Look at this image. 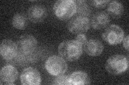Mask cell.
I'll use <instances>...</instances> for the list:
<instances>
[{"mask_svg": "<svg viewBox=\"0 0 129 85\" xmlns=\"http://www.w3.org/2000/svg\"><path fill=\"white\" fill-rule=\"evenodd\" d=\"M58 52L64 60L70 62L75 61L82 54V45L75 40H66L60 44Z\"/></svg>", "mask_w": 129, "mask_h": 85, "instance_id": "1", "label": "cell"}, {"mask_svg": "<svg viewBox=\"0 0 129 85\" xmlns=\"http://www.w3.org/2000/svg\"><path fill=\"white\" fill-rule=\"evenodd\" d=\"M128 59L123 55H114L108 59L106 63V69L109 74L118 75L123 74L128 69Z\"/></svg>", "mask_w": 129, "mask_h": 85, "instance_id": "2", "label": "cell"}, {"mask_svg": "<svg viewBox=\"0 0 129 85\" xmlns=\"http://www.w3.org/2000/svg\"><path fill=\"white\" fill-rule=\"evenodd\" d=\"M54 14L59 19H69L76 12V4L72 0H60L56 1L53 6Z\"/></svg>", "mask_w": 129, "mask_h": 85, "instance_id": "3", "label": "cell"}, {"mask_svg": "<svg viewBox=\"0 0 129 85\" xmlns=\"http://www.w3.org/2000/svg\"><path fill=\"white\" fill-rule=\"evenodd\" d=\"M46 71L52 76L63 75L67 70V64L62 58L53 55L48 58L45 64Z\"/></svg>", "mask_w": 129, "mask_h": 85, "instance_id": "4", "label": "cell"}, {"mask_svg": "<svg viewBox=\"0 0 129 85\" xmlns=\"http://www.w3.org/2000/svg\"><path fill=\"white\" fill-rule=\"evenodd\" d=\"M124 36L123 29L116 25L108 26L102 35L104 41L111 45H116L120 43L123 41Z\"/></svg>", "mask_w": 129, "mask_h": 85, "instance_id": "5", "label": "cell"}, {"mask_svg": "<svg viewBox=\"0 0 129 85\" xmlns=\"http://www.w3.org/2000/svg\"><path fill=\"white\" fill-rule=\"evenodd\" d=\"M17 45L18 53L23 55H29L33 53L37 46L36 38L30 35H24L20 37Z\"/></svg>", "mask_w": 129, "mask_h": 85, "instance_id": "6", "label": "cell"}, {"mask_svg": "<svg viewBox=\"0 0 129 85\" xmlns=\"http://www.w3.org/2000/svg\"><path fill=\"white\" fill-rule=\"evenodd\" d=\"M68 29L73 34H80L87 32L90 27V21L87 17L76 16L67 25Z\"/></svg>", "mask_w": 129, "mask_h": 85, "instance_id": "7", "label": "cell"}, {"mask_svg": "<svg viewBox=\"0 0 129 85\" xmlns=\"http://www.w3.org/2000/svg\"><path fill=\"white\" fill-rule=\"evenodd\" d=\"M18 53L17 45L9 39L3 40L0 46V53L2 58L7 61L13 60Z\"/></svg>", "mask_w": 129, "mask_h": 85, "instance_id": "8", "label": "cell"}, {"mask_svg": "<svg viewBox=\"0 0 129 85\" xmlns=\"http://www.w3.org/2000/svg\"><path fill=\"white\" fill-rule=\"evenodd\" d=\"M21 82L24 85H39L41 83L39 72L32 67L24 69L21 75Z\"/></svg>", "mask_w": 129, "mask_h": 85, "instance_id": "9", "label": "cell"}, {"mask_svg": "<svg viewBox=\"0 0 129 85\" xmlns=\"http://www.w3.org/2000/svg\"><path fill=\"white\" fill-rule=\"evenodd\" d=\"M18 76V71L11 65L3 67L0 72L1 85H14Z\"/></svg>", "mask_w": 129, "mask_h": 85, "instance_id": "10", "label": "cell"}, {"mask_svg": "<svg viewBox=\"0 0 129 85\" xmlns=\"http://www.w3.org/2000/svg\"><path fill=\"white\" fill-rule=\"evenodd\" d=\"M28 18L32 22L39 23L42 22L46 18L47 12L46 8L40 5H32L27 11Z\"/></svg>", "mask_w": 129, "mask_h": 85, "instance_id": "11", "label": "cell"}, {"mask_svg": "<svg viewBox=\"0 0 129 85\" xmlns=\"http://www.w3.org/2000/svg\"><path fill=\"white\" fill-rule=\"evenodd\" d=\"M110 21L109 15L105 11H100L95 13L91 19V26L95 29H104L109 25Z\"/></svg>", "mask_w": 129, "mask_h": 85, "instance_id": "12", "label": "cell"}, {"mask_svg": "<svg viewBox=\"0 0 129 85\" xmlns=\"http://www.w3.org/2000/svg\"><path fill=\"white\" fill-rule=\"evenodd\" d=\"M84 50L86 53L91 56H98L101 54L104 46L101 42L96 39L88 40L84 45Z\"/></svg>", "mask_w": 129, "mask_h": 85, "instance_id": "13", "label": "cell"}, {"mask_svg": "<svg viewBox=\"0 0 129 85\" xmlns=\"http://www.w3.org/2000/svg\"><path fill=\"white\" fill-rule=\"evenodd\" d=\"M68 82L71 85H84L90 83V80L85 72L78 71L68 76Z\"/></svg>", "mask_w": 129, "mask_h": 85, "instance_id": "14", "label": "cell"}, {"mask_svg": "<svg viewBox=\"0 0 129 85\" xmlns=\"http://www.w3.org/2000/svg\"><path fill=\"white\" fill-rule=\"evenodd\" d=\"M109 15L115 19L119 18L122 15L124 12V7L120 2L114 1L108 3L107 9Z\"/></svg>", "mask_w": 129, "mask_h": 85, "instance_id": "15", "label": "cell"}, {"mask_svg": "<svg viewBox=\"0 0 129 85\" xmlns=\"http://www.w3.org/2000/svg\"><path fill=\"white\" fill-rule=\"evenodd\" d=\"M12 25L19 30H23L26 28L28 25V20L26 16L21 13L16 14L12 19Z\"/></svg>", "mask_w": 129, "mask_h": 85, "instance_id": "16", "label": "cell"}, {"mask_svg": "<svg viewBox=\"0 0 129 85\" xmlns=\"http://www.w3.org/2000/svg\"><path fill=\"white\" fill-rule=\"evenodd\" d=\"M76 4V16L87 17L90 13V9L85 1H74Z\"/></svg>", "mask_w": 129, "mask_h": 85, "instance_id": "17", "label": "cell"}, {"mask_svg": "<svg viewBox=\"0 0 129 85\" xmlns=\"http://www.w3.org/2000/svg\"><path fill=\"white\" fill-rule=\"evenodd\" d=\"M54 84L57 85H69L68 82V76L67 75H59L54 78Z\"/></svg>", "mask_w": 129, "mask_h": 85, "instance_id": "18", "label": "cell"}, {"mask_svg": "<svg viewBox=\"0 0 129 85\" xmlns=\"http://www.w3.org/2000/svg\"><path fill=\"white\" fill-rule=\"evenodd\" d=\"M109 1H91L90 3L92 6L97 8H103L106 6Z\"/></svg>", "mask_w": 129, "mask_h": 85, "instance_id": "19", "label": "cell"}, {"mask_svg": "<svg viewBox=\"0 0 129 85\" xmlns=\"http://www.w3.org/2000/svg\"><path fill=\"white\" fill-rule=\"evenodd\" d=\"M75 40H76L82 45H84L87 41L86 36L83 34H78L75 37Z\"/></svg>", "mask_w": 129, "mask_h": 85, "instance_id": "20", "label": "cell"}, {"mask_svg": "<svg viewBox=\"0 0 129 85\" xmlns=\"http://www.w3.org/2000/svg\"><path fill=\"white\" fill-rule=\"evenodd\" d=\"M128 36L127 35L123 39V46L127 51H128Z\"/></svg>", "mask_w": 129, "mask_h": 85, "instance_id": "21", "label": "cell"}]
</instances>
